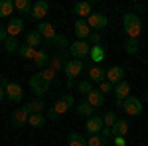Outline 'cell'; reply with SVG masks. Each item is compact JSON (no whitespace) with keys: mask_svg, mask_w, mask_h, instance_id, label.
<instances>
[{"mask_svg":"<svg viewBox=\"0 0 148 146\" xmlns=\"http://www.w3.org/2000/svg\"><path fill=\"white\" fill-rule=\"evenodd\" d=\"M126 132H128V123L123 121V119H116V123L111 126L113 138H116V136H126Z\"/></svg>","mask_w":148,"mask_h":146,"instance_id":"17","label":"cell"},{"mask_svg":"<svg viewBox=\"0 0 148 146\" xmlns=\"http://www.w3.org/2000/svg\"><path fill=\"white\" fill-rule=\"evenodd\" d=\"M47 12H49V4L46 0H38L32 6V18L34 20H42L44 16H47Z\"/></svg>","mask_w":148,"mask_h":146,"instance_id":"12","label":"cell"},{"mask_svg":"<svg viewBox=\"0 0 148 146\" xmlns=\"http://www.w3.org/2000/svg\"><path fill=\"white\" fill-rule=\"evenodd\" d=\"M73 30H75L77 40H83V42H87V38H89V34H91V28L87 26V22H85V20H79V18H77V22H75V26H73Z\"/></svg>","mask_w":148,"mask_h":146,"instance_id":"13","label":"cell"},{"mask_svg":"<svg viewBox=\"0 0 148 146\" xmlns=\"http://www.w3.org/2000/svg\"><path fill=\"white\" fill-rule=\"evenodd\" d=\"M0 85H2V87H4V85H6V79L2 77V75H0Z\"/></svg>","mask_w":148,"mask_h":146,"instance_id":"46","label":"cell"},{"mask_svg":"<svg viewBox=\"0 0 148 146\" xmlns=\"http://www.w3.org/2000/svg\"><path fill=\"white\" fill-rule=\"evenodd\" d=\"M85 101H87V103L93 107V109H95V107H101L103 103H105V95H103L99 89H93L91 93L87 95V99H85Z\"/></svg>","mask_w":148,"mask_h":146,"instance_id":"20","label":"cell"},{"mask_svg":"<svg viewBox=\"0 0 148 146\" xmlns=\"http://www.w3.org/2000/svg\"><path fill=\"white\" fill-rule=\"evenodd\" d=\"M42 44V36H40V32L38 30H34V32H30V34L26 36V45H30V47H38V45Z\"/></svg>","mask_w":148,"mask_h":146,"instance_id":"26","label":"cell"},{"mask_svg":"<svg viewBox=\"0 0 148 146\" xmlns=\"http://www.w3.org/2000/svg\"><path fill=\"white\" fill-rule=\"evenodd\" d=\"M87 22V26L91 28V30H105L107 28V24H109V20H107V16L103 14V12H91L89 14V18L85 20Z\"/></svg>","mask_w":148,"mask_h":146,"instance_id":"3","label":"cell"},{"mask_svg":"<svg viewBox=\"0 0 148 146\" xmlns=\"http://www.w3.org/2000/svg\"><path fill=\"white\" fill-rule=\"evenodd\" d=\"M89 81H95V83H103L105 81V69L103 67H95L93 65L91 69H89Z\"/></svg>","mask_w":148,"mask_h":146,"instance_id":"23","label":"cell"},{"mask_svg":"<svg viewBox=\"0 0 148 146\" xmlns=\"http://www.w3.org/2000/svg\"><path fill=\"white\" fill-rule=\"evenodd\" d=\"M73 105H75V99H73L71 95H63L61 99H57V101H56V105H53V111H56L57 114H63V112L69 111Z\"/></svg>","mask_w":148,"mask_h":146,"instance_id":"10","label":"cell"},{"mask_svg":"<svg viewBox=\"0 0 148 146\" xmlns=\"http://www.w3.org/2000/svg\"><path fill=\"white\" fill-rule=\"evenodd\" d=\"M26 107H28V111H30V114H32V112H42V109H44V105H42V101H38V99H36V101H32V103H28Z\"/></svg>","mask_w":148,"mask_h":146,"instance_id":"36","label":"cell"},{"mask_svg":"<svg viewBox=\"0 0 148 146\" xmlns=\"http://www.w3.org/2000/svg\"><path fill=\"white\" fill-rule=\"evenodd\" d=\"M99 85H101V93L103 95H105V93H109V91H113V85H111V83H109V81H103V83H99Z\"/></svg>","mask_w":148,"mask_h":146,"instance_id":"40","label":"cell"},{"mask_svg":"<svg viewBox=\"0 0 148 146\" xmlns=\"http://www.w3.org/2000/svg\"><path fill=\"white\" fill-rule=\"evenodd\" d=\"M18 47H20V44H18V40H16V38H6V40H4V49H6V51H18Z\"/></svg>","mask_w":148,"mask_h":146,"instance_id":"31","label":"cell"},{"mask_svg":"<svg viewBox=\"0 0 148 146\" xmlns=\"http://www.w3.org/2000/svg\"><path fill=\"white\" fill-rule=\"evenodd\" d=\"M34 63L38 65V67H44V69L49 65V57H47V49H46V47H40V49H36Z\"/></svg>","mask_w":148,"mask_h":146,"instance_id":"18","label":"cell"},{"mask_svg":"<svg viewBox=\"0 0 148 146\" xmlns=\"http://www.w3.org/2000/svg\"><path fill=\"white\" fill-rule=\"evenodd\" d=\"M125 77H126V73H125V69L121 67V65H113L111 69L105 71V81H109L113 87L116 85V83L125 81Z\"/></svg>","mask_w":148,"mask_h":146,"instance_id":"6","label":"cell"},{"mask_svg":"<svg viewBox=\"0 0 148 146\" xmlns=\"http://www.w3.org/2000/svg\"><path fill=\"white\" fill-rule=\"evenodd\" d=\"M4 97H6V93H4V87L0 85V103H2V99H4Z\"/></svg>","mask_w":148,"mask_h":146,"instance_id":"45","label":"cell"},{"mask_svg":"<svg viewBox=\"0 0 148 146\" xmlns=\"http://www.w3.org/2000/svg\"><path fill=\"white\" fill-rule=\"evenodd\" d=\"M114 123H116V114H114V111H107V114L103 117V124L111 128Z\"/></svg>","mask_w":148,"mask_h":146,"instance_id":"34","label":"cell"},{"mask_svg":"<svg viewBox=\"0 0 148 146\" xmlns=\"http://www.w3.org/2000/svg\"><path fill=\"white\" fill-rule=\"evenodd\" d=\"M146 101H148V93H146Z\"/></svg>","mask_w":148,"mask_h":146,"instance_id":"47","label":"cell"},{"mask_svg":"<svg viewBox=\"0 0 148 146\" xmlns=\"http://www.w3.org/2000/svg\"><path fill=\"white\" fill-rule=\"evenodd\" d=\"M28 117H30L28 107H22V109H18V111L12 114V124L14 126H24V124L28 123Z\"/></svg>","mask_w":148,"mask_h":146,"instance_id":"15","label":"cell"},{"mask_svg":"<svg viewBox=\"0 0 148 146\" xmlns=\"http://www.w3.org/2000/svg\"><path fill=\"white\" fill-rule=\"evenodd\" d=\"M69 146H87V138L79 132H73L69 134Z\"/></svg>","mask_w":148,"mask_h":146,"instance_id":"28","label":"cell"},{"mask_svg":"<svg viewBox=\"0 0 148 146\" xmlns=\"http://www.w3.org/2000/svg\"><path fill=\"white\" fill-rule=\"evenodd\" d=\"M103 126H105V124H103V117H99V114L89 117V119H87V124H85V128H87L89 134H99Z\"/></svg>","mask_w":148,"mask_h":146,"instance_id":"11","label":"cell"},{"mask_svg":"<svg viewBox=\"0 0 148 146\" xmlns=\"http://www.w3.org/2000/svg\"><path fill=\"white\" fill-rule=\"evenodd\" d=\"M87 146H109V142L101 134H91V138L87 140Z\"/></svg>","mask_w":148,"mask_h":146,"instance_id":"29","label":"cell"},{"mask_svg":"<svg viewBox=\"0 0 148 146\" xmlns=\"http://www.w3.org/2000/svg\"><path fill=\"white\" fill-rule=\"evenodd\" d=\"M47 119H49V121H53V119H57V112L53 111V109H49V111H47Z\"/></svg>","mask_w":148,"mask_h":146,"instance_id":"44","label":"cell"},{"mask_svg":"<svg viewBox=\"0 0 148 146\" xmlns=\"http://www.w3.org/2000/svg\"><path fill=\"white\" fill-rule=\"evenodd\" d=\"M113 91H114V95H116L119 101H125L126 97H128V93H130V85L126 83V79H125V81L116 83V85L113 87Z\"/></svg>","mask_w":148,"mask_h":146,"instance_id":"19","label":"cell"},{"mask_svg":"<svg viewBox=\"0 0 148 146\" xmlns=\"http://www.w3.org/2000/svg\"><path fill=\"white\" fill-rule=\"evenodd\" d=\"M40 73H42V75H44V79H47L49 83H51V79H53V75H56V71H53L51 67H46L44 71H40Z\"/></svg>","mask_w":148,"mask_h":146,"instance_id":"39","label":"cell"},{"mask_svg":"<svg viewBox=\"0 0 148 146\" xmlns=\"http://www.w3.org/2000/svg\"><path fill=\"white\" fill-rule=\"evenodd\" d=\"M123 24H125V32L128 34V38L138 40V36H140V32H142V20L138 18L136 14L126 12L125 18H123Z\"/></svg>","mask_w":148,"mask_h":146,"instance_id":"1","label":"cell"},{"mask_svg":"<svg viewBox=\"0 0 148 146\" xmlns=\"http://www.w3.org/2000/svg\"><path fill=\"white\" fill-rule=\"evenodd\" d=\"M32 6H34V4H32L30 0H16V2H14V8L20 10L22 14H32Z\"/></svg>","mask_w":148,"mask_h":146,"instance_id":"27","label":"cell"},{"mask_svg":"<svg viewBox=\"0 0 148 146\" xmlns=\"http://www.w3.org/2000/svg\"><path fill=\"white\" fill-rule=\"evenodd\" d=\"M83 69H85V63H83L81 59H73V61H67V63H65L63 73H65L67 81H73L75 77H79V73Z\"/></svg>","mask_w":148,"mask_h":146,"instance_id":"4","label":"cell"},{"mask_svg":"<svg viewBox=\"0 0 148 146\" xmlns=\"http://www.w3.org/2000/svg\"><path fill=\"white\" fill-rule=\"evenodd\" d=\"M125 49H126V53H128V56L136 53V51H138V40H132V38H128V40H126Z\"/></svg>","mask_w":148,"mask_h":146,"instance_id":"33","label":"cell"},{"mask_svg":"<svg viewBox=\"0 0 148 146\" xmlns=\"http://www.w3.org/2000/svg\"><path fill=\"white\" fill-rule=\"evenodd\" d=\"M89 49H91L89 42H83V40H77V42H73V44L69 45V53L75 57V59H83V57H87V56H89Z\"/></svg>","mask_w":148,"mask_h":146,"instance_id":"5","label":"cell"},{"mask_svg":"<svg viewBox=\"0 0 148 146\" xmlns=\"http://www.w3.org/2000/svg\"><path fill=\"white\" fill-rule=\"evenodd\" d=\"M28 124L34 126V128H42V126L46 124V117H44L42 112H32V114L28 117Z\"/></svg>","mask_w":148,"mask_h":146,"instance_id":"22","label":"cell"},{"mask_svg":"<svg viewBox=\"0 0 148 146\" xmlns=\"http://www.w3.org/2000/svg\"><path fill=\"white\" fill-rule=\"evenodd\" d=\"M123 109L126 111V114H132V117H136L142 112V105L138 101L136 97H126L125 101H123Z\"/></svg>","mask_w":148,"mask_h":146,"instance_id":"8","label":"cell"},{"mask_svg":"<svg viewBox=\"0 0 148 146\" xmlns=\"http://www.w3.org/2000/svg\"><path fill=\"white\" fill-rule=\"evenodd\" d=\"M22 30H24V20H20V18H12L10 22H8V26H6L8 38H16Z\"/></svg>","mask_w":148,"mask_h":146,"instance_id":"14","label":"cell"},{"mask_svg":"<svg viewBox=\"0 0 148 146\" xmlns=\"http://www.w3.org/2000/svg\"><path fill=\"white\" fill-rule=\"evenodd\" d=\"M114 146H126L125 136H116V138H114Z\"/></svg>","mask_w":148,"mask_h":146,"instance_id":"42","label":"cell"},{"mask_svg":"<svg viewBox=\"0 0 148 146\" xmlns=\"http://www.w3.org/2000/svg\"><path fill=\"white\" fill-rule=\"evenodd\" d=\"M30 87L34 91V95L42 97V95H46L47 89H49V81L44 79L42 73H36V75H32V79H30Z\"/></svg>","mask_w":148,"mask_h":146,"instance_id":"2","label":"cell"},{"mask_svg":"<svg viewBox=\"0 0 148 146\" xmlns=\"http://www.w3.org/2000/svg\"><path fill=\"white\" fill-rule=\"evenodd\" d=\"M77 112H79V117H87L89 119V117L95 114V109L87 101H81V103H77Z\"/></svg>","mask_w":148,"mask_h":146,"instance_id":"25","label":"cell"},{"mask_svg":"<svg viewBox=\"0 0 148 146\" xmlns=\"http://www.w3.org/2000/svg\"><path fill=\"white\" fill-rule=\"evenodd\" d=\"M91 91H93V83L89 81V79H87V81H81V83H79V93H81V95H85V97H87Z\"/></svg>","mask_w":148,"mask_h":146,"instance_id":"35","label":"cell"},{"mask_svg":"<svg viewBox=\"0 0 148 146\" xmlns=\"http://www.w3.org/2000/svg\"><path fill=\"white\" fill-rule=\"evenodd\" d=\"M4 93H6V97H8L12 103L22 101V97H24L22 87H20L18 83H10V81H6V85H4Z\"/></svg>","mask_w":148,"mask_h":146,"instance_id":"7","label":"cell"},{"mask_svg":"<svg viewBox=\"0 0 148 146\" xmlns=\"http://www.w3.org/2000/svg\"><path fill=\"white\" fill-rule=\"evenodd\" d=\"M65 63H67L65 56H57V57H53V61L49 63V67L56 71V69H63V67H65Z\"/></svg>","mask_w":148,"mask_h":146,"instance_id":"32","label":"cell"},{"mask_svg":"<svg viewBox=\"0 0 148 146\" xmlns=\"http://www.w3.org/2000/svg\"><path fill=\"white\" fill-rule=\"evenodd\" d=\"M14 12V2L12 0H0V18H8Z\"/></svg>","mask_w":148,"mask_h":146,"instance_id":"24","label":"cell"},{"mask_svg":"<svg viewBox=\"0 0 148 146\" xmlns=\"http://www.w3.org/2000/svg\"><path fill=\"white\" fill-rule=\"evenodd\" d=\"M18 53H20L24 59H34L36 49H34V47H30V45H20V47H18Z\"/></svg>","mask_w":148,"mask_h":146,"instance_id":"30","label":"cell"},{"mask_svg":"<svg viewBox=\"0 0 148 146\" xmlns=\"http://www.w3.org/2000/svg\"><path fill=\"white\" fill-rule=\"evenodd\" d=\"M73 12L79 16V20H87V18H89V14H91V2H87V0L77 2V4H75V8H73Z\"/></svg>","mask_w":148,"mask_h":146,"instance_id":"16","label":"cell"},{"mask_svg":"<svg viewBox=\"0 0 148 146\" xmlns=\"http://www.w3.org/2000/svg\"><path fill=\"white\" fill-rule=\"evenodd\" d=\"M101 136H105V138L113 136V134H111V128H109V126H103V128H101Z\"/></svg>","mask_w":148,"mask_h":146,"instance_id":"43","label":"cell"},{"mask_svg":"<svg viewBox=\"0 0 148 146\" xmlns=\"http://www.w3.org/2000/svg\"><path fill=\"white\" fill-rule=\"evenodd\" d=\"M6 38H8V34H6V26H2V24H0V42L4 44V40H6Z\"/></svg>","mask_w":148,"mask_h":146,"instance_id":"41","label":"cell"},{"mask_svg":"<svg viewBox=\"0 0 148 146\" xmlns=\"http://www.w3.org/2000/svg\"><path fill=\"white\" fill-rule=\"evenodd\" d=\"M89 57L93 59V63H99L105 59V47L103 45H91V49H89Z\"/></svg>","mask_w":148,"mask_h":146,"instance_id":"21","label":"cell"},{"mask_svg":"<svg viewBox=\"0 0 148 146\" xmlns=\"http://www.w3.org/2000/svg\"><path fill=\"white\" fill-rule=\"evenodd\" d=\"M53 45L56 47H69V42H67L65 36H56L53 38Z\"/></svg>","mask_w":148,"mask_h":146,"instance_id":"37","label":"cell"},{"mask_svg":"<svg viewBox=\"0 0 148 146\" xmlns=\"http://www.w3.org/2000/svg\"><path fill=\"white\" fill-rule=\"evenodd\" d=\"M38 32L42 36V40H46V44H53V38H56V30H53V26L49 22H40L38 26Z\"/></svg>","mask_w":148,"mask_h":146,"instance_id":"9","label":"cell"},{"mask_svg":"<svg viewBox=\"0 0 148 146\" xmlns=\"http://www.w3.org/2000/svg\"><path fill=\"white\" fill-rule=\"evenodd\" d=\"M87 42H89V45H101V34L99 32H91Z\"/></svg>","mask_w":148,"mask_h":146,"instance_id":"38","label":"cell"}]
</instances>
